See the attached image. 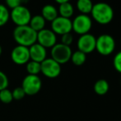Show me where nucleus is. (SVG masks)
<instances>
[{
  "label": "nucleus",
  "mask_w": 121,
  "mask_h": 121,
  "mask_svg": "<svg viewBox=\"0 0 121 121\" xmlns=\"http://www.w3.org/2000/svg\"><path fill=\"white\" fill-rule=\"evenodd\" d=\"M5 2H6L7 6L12 9L22 5V0H5Z\"/></svg>",
  "instance_id": "bb28decb"
},
{
  "label": "nucleus",
  "mask_w": 121,
  "mask_h": 121,
  "mask_svg": "<svg viewBox=\"0 0 121 121\" xmlns=\"http://www.w3.org/2000/svg\"><path fill=\"white\" fill-rule=\"evenodd\" d=\"M110 89V85L108 81L105 79H100L96 81L93 86L94 92L98 95H104L107 94Z\"/></svg>",
  "instance_id": "dca6fc26"
},
{
  "label": "nucleus",
  "mask_w": 121,
  "mask_h": 121,
  "mask_svg": "<svg viewBox=\"0 0 121 121\" xmlns=\"http://www.w3.org/2000/svg\"><path fill=\"white\" fill-rule=\"evenodd\" d=\"M36 42L46 49L52 48L57 43V37L52 30L44 28L37 32Z\"/></svg>",
  "instance_id": "9b49d317"
},
{
  "label": "nucleus",
  "mask_w": 121,
  "mask_h": 121,
  "mask_svg": "<svg viewBox=\"0 0 121 121\" xmlns=\"http://www.w3.org/2000/svg\"><path fill=\"white\" fill-rule=\"evenodd\" d=\"M114 68L121 74V51L115 54L113 60Z\"/></svg>",
  "instance_id": "b1692460"
},
{
  "label": "nucleus",
  "mask_w": 121,
  "mask_h": 121,
  "mask_svg": "<svg viewBox=\"0 0 121 121\" xmlns=\"http://www.w3.org/2000/svg\"><path fill=\"white\" fill-rule=\"evenodd\" d=\"M51 30L56 35H64L73 31L72 20L70 18L58 16L53 22H51Z\"/></svg>",
  "instance_id": "1a4fd4ad"
},
{
  "label": "nucleus",
  "mask_w": 121,
  "mask_h": 121,
  "mask_svg": "<svg viewBox=\"0 0 121 121\" xmlns=\"http://www.w3.org/2000/svg\"><path fill=\"white\" fill-rule=\"evenodd\" d=\"M91 19L95 20L97 23L106 25L111 23L114 18V10L110 4L100 2L93 4L91 12Z\"/></svg>",
  "instance_id": "f257e3e1"
},
{
  "label": "nucleus",
  "mask_w": 121,
  "mask_h": 121,
  "mask_svg": "<svg viewBox=\"0 0 121 121\" xmlns=\"http://www.w3.org/2000/svg\"><path fill=\"white\" fill-rule=\"evenodd\" d=\"M73 37L72 34H71V32L62 35V37H61V43L62 44L70 47V45L73 43Z\"/></svg>",
  "instance_id": "a878e982"
},
{
  "label": "nucleus",
  "mask_w": 121,
  "mask_h": 121,
  "mask_svg": "<svg viewBox=\"0 0 121 121\" xmlns=\"http://www.w3.org/2000/svg\"><path fill=\"white\" fill-rule=\"evenodd\" d=\"M93 7L91 0H78L77 1V8L81 13V14L88 15L91 13Z\"/></svg>",
  "instance_id": "a211bd4d"
},
{
  "label": "nucleus",
  "mask_w": 121,
  "mask_h": 121,
  "mask_svg": "<svg viewBox=\"0 0 121 121\" xmlns=\"http://www.w3.org/2000/svg\"><path fill=\"white\" fill-rule=\"evenodd\" d=\"M2 53H3V47H2V46L0 45V56L2 55Z\"/></svg>",
  "instance_id": "c85d7f7f"
},
{
  "label": "nucleus",
  "mask_w": 121,
  "mask_h": 121,
  "mask_svg": "<svg viewBox=\"0 0 121 121\" xmlns=\"http://www.w3.org/2000/svg\"><path fill=\"white\" fill-rule=\"evenodd\" d=\"M13 100V94L8 88L0 91V101L3 104H9Z\"/></svg>",
  "instance_id": "4be33fe9"
},
{
  "label": "nucleus",
  "mask_w": 121,
  "mask_h": 121,
  "mask_svg": "<svg viewBox=\"0 0 121 121\" xmlns=\"http://www.w3.org/2000/svg\"><path fill=\"white\" fill-rule=\"evenodd\" d=\"M115 49V41L112 36L109 34H102L96 38V50L100 55L109 56L114 52Z\"/></svg>",
  "instance_id": "7ed1b4c3"
},
{
  "label": "nucleus",
  "mask_w": 121,
  "mask_h": 121,
  "mask_svg": "<svg viewBox=\"0 0 121 121\" xmlns=\"http://www.w3.org/2000/svg\"><path fill=\"white\" fill-rule=\"evenodd\" d=\"M96 38L95 36L91 33H86L81 35L78 40V48L82 52L86 54H89L93 52L96 50Z\"/></svg>",
  "instance_id": "9d476101"
},
{
  "label": "nucleus",
  "mask_w": 121,
  "mask_h": 121,
  "mask_svg": "<svg viewBox=\"0 0 121 121\" xmlns=\"http://www.w3.org/2000/svg\"><path fill=\"white\" fill-rule=\"evenodd\" d=\"M58 13H59L60 17L66 18H70L73 15V13H74V8H73V6L69 2L61 3V4H59Z\"/></svg>",
  "instance_id": "f3484780"
},
{
  "label": "nucleus",
  "mask_w": 121,
  "mask_h": 121,
  "mask_svg": "<svg viewBox=\"0 0 121 121\" xmlns=\"http://www.w3.org/2000/svg\"><path fill=\"white\" fill-rule=\"evenodd\" d=\"M13 38L20 46L30 47L37 41V32L29 25L17 26L13 30Z\"/></svg>",
  "instance_id": "f03ea898"
},
{
  "label": "nucleus",
  "mask_w": 121,
  "mask_h": 121,
  "mask_svg": "<svg viewBox=\"0 0 121 121\" xmlns=\"http://www.w3.org/2000/svg\"><path fill=\"white\" fill-rule=\"evenodd\" d=\"M45 23L46 21L44 19L41 15H35L34 17H31L30 23H29V26L36 32H38L45 28Z\"/></svg>",
  "instance_id": "2eb2a0df"
},
{
  "label": "nucleus",
  "mask_w": 121,
  "mask_h": 121,
  "mask_svg": "<svg viewBox=\"0 0 121 121\" xmlns=\"http://www.w3.org/2000/svg\"><path fill=\"white\" fill-rule=\"evenodd\" d=\"M92 27V19L86 14H79L72 21L73 31L78 35L89 33Z\"/></svg>",
  "instance_id": "423d86ee"
},
{
  "label": "nucleus",
  "mask_w": 121,
  "mask_h": 121,
  "mask_svg": "<svg viewBox=\"0 0 121 121\" xmlns=\"http://www.w3.org/2000/svg\"><path fill=\"white\" fill-rule=\"evenodd\" d=\"M40 72L50 79L56 78L61 73V65L52 58H46L40 63Z\"/></svg>",
  "instance_id": "6e6552de"
},
{
  "label": "nucleus",
  "mask_w": 121,
  "mask_h": 121,
  "mask_svg": "<svg viewBox=\"0 0 121 121\" xmlns=\"http://www.w3.org/2000/svg\"><path fill=\"white\" fill-rule=\"evenodd\" d=\"M71 61L75 66H82L86 60V55L83 52H82L81 51L78 50L76 52H73L72 56H71Z\"/></svg>",
  "instance_id": "6ab92c4d"
},
{
  "label": "nucleus",
  "mask_w": 121,
  "mask_h": 121,
  "mask_svg": "<svg viewBox=\"0 0 121 121\" xmlns=\"http://www.w3.org/2000/svg\"><path fill=\"white\" fill-rule=\"evenodd\" d=\"M120 44H121V38H120Z\"/></svg>",
  "instance_id": "c756f323"
},
{
  "label": "nucleus",
  "mask_w": 121,
  "mask_h": 121,
  "mask_svg": "<svg viewBox=\"0 0 121 121\" xmlns=\"http://www.w3.org/2000/svg\"><path fill=\"white\" fill-rule=\"evenodd\" d=\"M29 53H30V61H36V62L41 63L47 58L46 48H45L43 46L40 45L37 42L29 47Z\"/></svg>",
  "instance_id": "ddd939ff"
},
{
  "label": "nucleus",
  "mask_w": 121,
  "mask_h": 121,
  "mask_svg": "<svg viewBox=\"0 0 121 121\" xmlns=\"http://www.w3.org/2000/svg\"><path fill=\"white\" fill-rule=\"evenodd\" d=\"M41 16L44 18L45 21L53 22L58 16V9L52 4H46L42 8Z\"/></svg>",
  "instance_id": "4468645a"
},
{
  "label": "nucleus",
  "mask_w": 121,
  "mask_h": 121,
  "mask_svg": "<svg viewBox=\"0 0 121 121\" xmlns=\"http://www.w3.org/2000/svg\"><path fill=\"white\" fill-rule=\"evenodd\" d=\"M10 19V12L5 5L0 4V28L4 26Z\"/></svg>",
  "instance_id": "412c9836"
},
{
  "label": "nucleus",
  "mask_w": 121,
  "mask_h": 121,
  "mask_svg": "<svg viewBox=\"0 0 121 121\" xmlns=\"http://www.w3.org/2000/svg\"><path fill=\"white\" fill-rule=\"evenodd\" d=\"M56 3H58L59 4H61V3H68L69 2L70 0H54Z\"/></svg>",
  "instance_id": "cd10ccee"
},
{
  "label": "nucleus",
  "mask_w": 121,
  "mask_h": 121,
  "mask_svg": "<svg viewBox=\"0 0 121 121\" xmlns=\"http://www.w3.org/2000/svg\"><path fill=\"white\" fill-rule=\"evenodd\" d=\"M26 69L29 75H36L38 76L39 73H40V63L36 62L34 61H29L26 63Z\"/></svg>",
  "instance_id": "aec40b11"
},
{
  "label": "nucleus",
  "mask_w": 121,
  "mask_h": 121,
  "mask_svg": "<svg viewBox=\"0 0 121 121\" xmlns=\"http://www.w3.org/2000/svg\"><path fill=\"white\" fill-rule=\"evenodd\" d=\"M72 49L69 46L62 43H56L51 48V58L57 61L59 64H65L70 61L72 56Z\"/></svg>",
  "instance_id": "39448f33"
},
{
  "label": "nucleus",
  "mask_w": 121,
  "mask_h": 121,
  "mask_svg": "<svg viewBox=\"0 0 121 121\" xmlns=\"http://www.w3.org/2000/svg\"><path fill=\"white\" fill-rule=\"evenodd\" d=\"M42 87L41 79L36 75H27L23 79L22 88L27 95H35L39 93Z\"/></svg>",
  "instance_id": "0eeeda50"
},
{
  "label": "nucleus",
  "mask_w": 121,
  "mask_h": 121,
  "mask_svg": "<svg viewBox=\"0 0 121 121\" xmlns=\"http://www.w3.org/2000/svg\"><path fill=\"white\" fill-rule=\"evenodd\" d=\"M31 17L30 10L22 5H20L12 9L10 13V18L13 23L17 25V27L29 25Z\"/></svg>",
  "instance_id": "20e7f679"
},
{
  "label": "nucleus",
  "mask_w": 121,
  "mask_h": 121,
  "mask_svg": "<svg viewBox=\"0 0 121 121\" xmlns=\"http://www.w3.org/2000/svg\"><path fill=\"white\" fill-rule=\"evenodd\" d=\"M9 85V81L7 75L2 71H0V91L7 89Z\"/></svg>",
  "instance_id": "393cba45"
},
{
  "label": "nucleus",
  "mask_w": 121,
  "mask_h": 121,
  "mask_svg": "<svg viewBox=\"0 0 121 121\" xmlns=\"http://www.w3.org/2000/svg\"><path fill=\"white\" fill-rule=\"evenodd\" d=\"M11 59L15 64L17 65H26L30 59V53H29V47H23V46H17L12 50Z\"/></svg>",
  "instance_id": "f8f14e48"
},
{
  "label": "nucleus",
  "mask_w": 121,
  "mask_h": 121,
  "mask_svg": "<svg viewBox=\"0 0 121 121\" xmlns=\"http://www.w3.org/2000/svg\"><path fill=\"white\" fill-rule=\"evenodd\" d=\"M12 94H13V100H22L23 98L26 96V93L25 91H23V89L21 87H17L12 91Z\"/></svg>",
  "instance_id": "5701e85b"
}]
</instances>
